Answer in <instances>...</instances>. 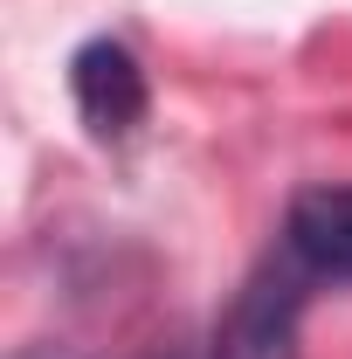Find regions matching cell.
I'll return each instance as SVG.
<instances>
[{
  "instance_id": "obj_1",
  "label": "cell",
  "mask_w": 352,
  "mask_h": 359,
  "mask_svg": "<svg viewBox=\"0 0 352 359\" xmlns=\"http://www.w3.org/2000/svg\"><path fill=\"white\" fill-rule=\"evenodd\" d=\"M311 283L304 269L290 263L283 249L269 256L242 290L235 304L221 311L215 325V359H304V304H311Z\"/></svg>"
},
{
  "instance_id": "obj_2",
  "label": "cell",
  "mask_w": 352,
  "mask_h": 359,
  "mask_svg": "<svg viewBox=\"0 0 352 359\" xmlns=\"http://www.w3.org/2000/svg\"><path fill=\"white\" fill-rule=\"evenodd\" d=\"M69 97H76V111H83V125L97 138H125L145 118V69H138V55L125 42H111V35H97L69 55Z\"/></svg>"
},
{
  "instance_id": "obj_3",
  "label": "cell",
  "mask_w": 352,
  "mask_h": 359,
  "mask_svg": "<svg viewBox=\"0 0 352 359\" xmlns=\"http://www.w3.org/2000/svg\"><path fill=\"white\" fill-rule=\"evenodd\" d=\"M276 249L311 283H352V187H304L283 215Z\"/></svg>"
}]
</instances>
